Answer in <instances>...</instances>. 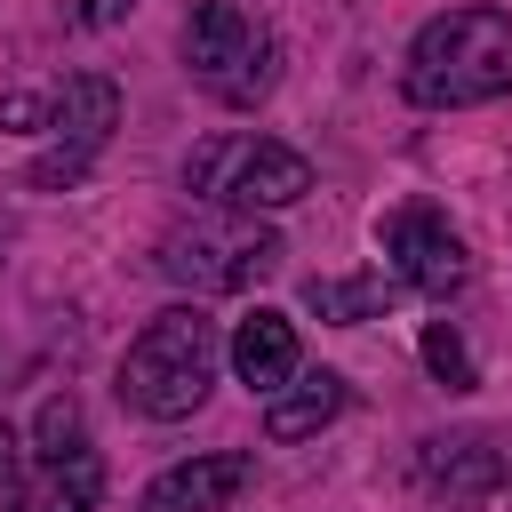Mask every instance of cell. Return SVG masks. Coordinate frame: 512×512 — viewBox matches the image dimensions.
Returning a JSON list of instances; mask_svg holds the SVG:
<instances>
[{"label":"cell","mask_w":512,"mask_h":512,"mask_svg":"<svg viewBox=\"0 0 512 512\" xmlns=\"http://www.w3.org/2000/svg\"><path fill=\"white\" fill-rule=\"evenodd\" d=\"M248 480H256V464H248L240 448H216V456L168 464V472L144 488V512H216V504H232Z\"/></svg>","instance_id":"9"},{"label":"cell","mask_w":512,"mask_h":512,"mask_svg":"<svg viewBox=\"0 0 512 512\" xmlns=\"http://www.w3.org/2000/svg\"><path fill=\"white\" fill-rule=\"evenodd\" d=\"M344 376L336 368H312V376H288L280 392H272V408H264V432L272 440H312L320 424H336L344 416Z\"/></svg>","instance_id":"12"},{"label":"cell","mask_w":512,"mask_h":512,"mask_svg":"<svg viewBox=\"0 0 512 512\" xmlns=\"http://www.w3.org/2000/svg\"><path fill=\"white\" fill-rule=\"evenodd\" d=\"M512 480V448L496 432H448V440H424L416 448V488L424 496H448V504H480Z\"/></svg>","instance_id":"8"},{"label":"cell","mask_w":512,"mask_h":512,"mask_svg":"<svg viewBox=\"0 0 512 512\" xmlns=\"http://www.w3.org/2000/svg\"><path fill=\"white\" fill-rule=\"evenodd\" d=\"M0 488H16V432H8V416H0Z\"/></svg>","instance_id":"18"},{"label":"cell","mask_w":512,"mask_h":512,"mask_svg":"<svg viewBox=\"0 0 512 512\" xmlns=\"http://www.w3.org/2000/svg\"><path fill=\"white\" fill-rule=\"evenodd\" d=\"M224 352H232V376H240L248 392H280V384L296 376V320H288V312H248Z\"/></svg>","instance_id":"11"},{"label":"cell","mask_w":512,"mask_h":512,"mask_svg":"<svg viewBox=\"0 0 512 512\" xmlns=\"http://www.w3.org/2000/svg\"><path fill=\"white\" fill-rule=\"evenodd\" d=\"M96 496H104V456L96 448L40 456L32 480H16V512H96Z\"/></svg>","instance_id":"10"},{"label":"cell","mask_w":512,"mask_h":512,"mask_svg":"<svg viewBox=\"0 0 512 512\" xmlns=\"http://www.w3.org/2000/svg\"><path fill=\"white\" fill-rule=\"evenodd\" d=\"M48 128H56V144L32 160V184H40V192L88 176V160H96V152L112 144V128H120V88H112L104 72H72L64 96H56V112H48Z\"/></svg>","instance_id":"6"},{"label":"cell","mask_w":512,"mask_h":512,"mask_svg":"<svg viewBox=\"0 0 512 512\" xmlns=\"http://www.w3.org/2000/svg\"><path fill=\"white\" fill-rule=\"evenodd\" d=\"M376 240H384V264L400 272V288H416V296H456V288L472 280V248H464L456 224H448L440 208H424V200L392 208V216L376 224Z\"/></svg>","instance_id":"7"},{"label":"cell","mask_w":512,"mask_h":512,"mask_svg":"<svg viewBox=\"0 0 512 512\" xmlns=\"http://www.w3.org/2000/svg\"><path fill=\"white\" fill-rule=\"evenodd\" d=\"M280 232L272 224H256L248 208H200V216H184L176 232H160V272L176 280V288H192V296H232V288H256L264 272H280Z\"/></svg>","instance_id":"3"},{"label":"cell","mask_w":512,"mask_h":512,"mask_svg":"<svg viewBox=\"0 0 512 512\" xmlns=\"http://www.w3.org/2000/svg\"><path fill=\"white\" fill-rule=\"evenodd\" d=\"M392 296H400V272H352V280H312V288H304V304H312L320 320H336V328L384 320Z\"/></svg>","instance_id":"13"},{"label":"cell","mask_w":512,"mask_h":512,"mask_svg":"<svg viewBox=\"0 0 512 512\" xmlns=\"http://www.w3.org/2000/svg\"><path fill=\"white\" fill-rule=\"evenodd\" d=\"M216 360H224V336L200 304H168L160 320H144V336L120 352V400L152 424H176L208 400L216 384Z\"/></svg>","instance_id":"2"},{"label":"cell","mask_w":512,"mask_h":512,"mask_svg":"<svg viewBox=\"0 0 512 512\" xmlns=\"http://www.w3.org/2000/svg\"><path fill=\"white\" fill-rule=\"evenodd\" d=\"M32 120H40V96H8L0 104V128H32Z\"/></svg>","instance_id":"17"},{"label":"cell","mask_w":512,"mask_h":512,"mask_svg":"<svg viewBox=\"0 0 512 512\" xmlns=\"http://www.w3.org/2000/svg\"><path fill=\"white\" fill-rule=\"evenodd\" d=\"M184 192H200L208 208H288L312 192V160L272 144V136H208L184 160Z\"/></svg>","instance_id":"5"},{"label":"cell","mask_w":512,"mask_h":512,"mask_svg":"<svg viewBox=\"0 0 512 512\" xmlns=\"http://www.w3.org/2000/svg\"><path fill=\"white\" fill-rule=\"evenodd\" d=\"M416 352H424V368H432V376H440L448 392H472V384H480V368H472V352H464V336H456L448 320H432Z\"/></svg>","instance_id":"14"},{"label":"cell","mask_w":512,"mask_h":512,"mask_svg":"<svg viewBox=\"0 0 512 512\" xmlns=\"http://www.w3.org/2000/svg\"><path fill=\"white\" fill-rule=\"evenodd\" d=\"M408 104L424 112H464V104H496L512 88V16L496 8H448L408 40L400 64Z\"/></svg>","instance_id":"1"},{"label":"cell","mask_w":512,"mask_h":512,"mask_svg":"<svg viewBox=\"0 0 512 512\" xmlns=\"http://www.w3.org/2000/svg\"><path fill=\"white\" fill-rule=\"evenodd\" d=\"M128 8H136V0H64V16H72L80 32H112Z\"/></svg>","instance_id":"16"},{"label":"cell","mask_w":512,"mask_h":512,"mask_svg":"<svg viewBox=\"0 0 512 512\" xmlns=\"http://www.w3.org/2000/svg\"><path fill=\"white\" fill-rule=\"evenodd\" d=\"M184 72L224 104V112H256L280 80V40L272 24H256L232 0H200L184 16Z\"/></svg>","instance_id":"4"},{"label":"cell","mask_w":512,"mask_h":512,"mask_svg":"<svg viewBox=\"0 0 512 512\" xmlns=\"http://www.w3.org/2000/svg\"><path fill=\"white\" fill-rule=\"evenodd\" d=\"M40 456H64V448H80V400L72 392H56V400H40Z\"/></svg>","instance_id":"15"}]
</instances>
